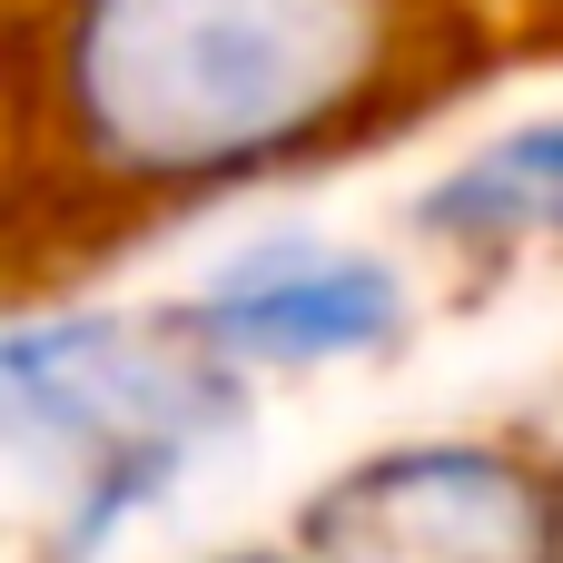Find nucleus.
Masks as SVG:
<instances>
[{"label": "nucleus", "instance_id": "f257e3e1", "mask_svg": "<svg viewBox=\"0 0 563 563\" xmlns=\"http://www.w3.org/2000/svg\"><path fill=\"white\" fill-rule=\"evenodd\" d=\"M386 49V0H69L59 89L129 178H238L327 139Z\"/></svg>", "mask_w": 563, "mask_h": 563}, {"label": "nucleus", "instance_id": "f03ea898", "mask_svg": "<svg viewBox=\"0 0 563 563\" xmlns=\"http://www.w3.org/2000/svg\"><path fill=\"white\" fill-rule=\"evenodd\" d=\"M554 495L465 445L376 455L307 505V544L336 563H554Z\"/></svg>", "mask_w": 563, "mask_h": 563}, {"label": "nucleus", "instance_id": "7ed1b4c3", "mask_svg": "<svg viewBox=\"0 0 563 563\" xmlns=\"http://www.w3.org/2000/svg\"><path fill=\"white\" fill-rule=\"evenodd\" d=\"M208 376H188V366H168L148 336H129V327H20L10 336V416L40 435V426H59V435H89V445H119V465H139V475H168V445H178V426L208 406L198 396Z\"/></svg>", "mask_w": 563, "mask_h": 563}, {"label": "nucleus", "instance_id": "20e7f679", "mask_svg": "<svg viewBox=\"0 0 563 563\" xmlns=\"http://www.w3.org/2000/svg\"><path fill=\"white\" fill-rule=\"evenodd\" d=\"M396 277L376 257H336V247H247L198 307L188 327L218 336L228 356H267V366H317V356H356L376 336H396Z\"/></svg>", "mask_w": 563, "mask_h": 563}, {"label": "nucleus", "instance_id": "39448f33", "mask_svg": "<svg viewBox=\"0 0 563 563\" xmlns=\"http://www.w3.org/2000/svg\"><path fill=\"white\" fill-rule=\"evenodd\" d=\"M435 228H563V129H525L485 158H465L435 198Z\"/></svg>", "mask_w": 563, "mask_h": 563}]
</instances>
